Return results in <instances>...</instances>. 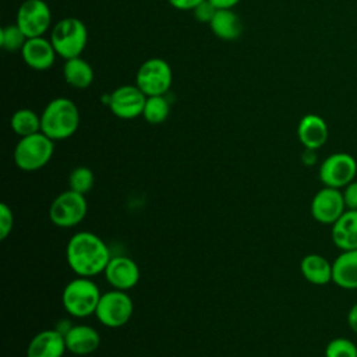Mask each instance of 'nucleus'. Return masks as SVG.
<instances>
[{
	"mask_svg": "<svg viewBox=\"0 0 357 357\" xmlns=\"http://www.w3.org/2000/svg\"><path fill=\"white\" fill-rule=\"evenodd\" d=\"M67 264L77 276L93 278L105 272L112 255L106 243L95 233L78 231L66 248Z\"/></svg>",
	"mask_w": 357,
	"mask_h": 357,
	"instance_id": "f257e3e1",
	"label": "nucleus"
},
{
	"mask_svg": "<svg viewBox=\"0 0 357 357\" xmlns=\"http://www.w3.org/2000/svg\"><path fill=\"white\" fill-rule=\"evenodd\" d=\"M79 127L78 106L68 98L52 99L40 114V131L53 141L73 137Z\"/></svg>",
	"mask_w": 357,
	"mask_h": 357,
	"instance_id": "f03ea898",
	"label": "nucleus"
},
{
	"mask_svg": "<svg viewBox=\"0 0 357 357\" xmlns=\"http://www.w3.org/2000/svg\"><path fill=\"white\" fill-rule=\"evenodd\" d=\"M49 39L61 59L79 57L88 43V29L81 20L66 17L56 22Z\"/></svg>",
	"mask_w": 357,
	"mask_h": 357,
	"instance_id": "7ed1b4c3",
	"label": "nucleus"
},
{
	"mask_svg": "<svg viewBox=\"0 0 357 357\" xmlns=\"http://www.w3.org/2000/svg\"><path fill=\"white\" fill-rule=\"evenodd\" d=\"M100 296L99 287L91 278L77 276L63 289L61 304L71 317L85 318L95 314Z\"/></svg>",
	"mask_w": 357,
	"mask_h": 357,
	"instance_id": "20e7f679",
	"label": "nucleus"
},
{
	"mask_svg": "<svg viewBox=\"0 0 357 357\" xmlns=\"http://www.w3.org/2000/svg\"><path fill=\"white\" fill-rule=\"evenodd\" d=\"M54 152V141L42 131L22 137L14 149V162L24 172H35L45 167Z\"/></svg>",
	"mask_w": 357,
	"mask_h": 357,
	"instance_id": "39448f33",
	"label": "nucleus"
},
{
	"mask_svg": "<svg viewBox=\"0 0 357 357\" xmlns=\"http://www.w3.org/2000/svg\"><path fill=\"white\" fill-rule=\"evenodd\" d=\"M173 82V71L170 64L160 57L145 60L137 70L135 85L146 96L166 95Z\"/></svg>",
	"mask_w": 357,
	"mask_h": 357,
	"instance_id": "423d86ee",
	"label": "nucleus"
},
{
	"mask_svg": "<svg viewBox=\"0 0 357 357\" xmlns=\"http://www.w3.org/2000/svg\"><path fill=\"white\" fill-rule=\"evenodd\" d=\"M134 312V303L127 291L109 290L100 296L95 317L107 328H120L126 325Z\"/></svg>",
	"mask_w": 357,
	"mask_h": 357,
	"instance_id": "0eeeda50",
	"label": "nucleus"
},
{
	"mask_svg": "<svg viewBox=\"0 0 357 357\" xmlns=\"http://www.w3.org/2000/svg\"><path fill=\"white\" fill-rule=\"evenodd\" d=\"M88 204L85 195L68 188L52 201L49 218L59 227H74L84 220Z\"/></svg>",
	"mask_w": 357,
	"mask_h": 357,
	"instance_id": "6e6552de",
	"label": "nucleus"
},
{
	"mask_svg": "<svg viewBox=\"0 0 357 357\" xmlns=\"http://www.w3.org/2000/svg\"><path fill=\"white\" fill-rule=\"evenodd\" d=\"M357 160L347 152H335L326 156L319 165L318 176L324 185L342 190L356 180Z\"/></svg>",
	"mask_w": 357,
	"mask_h": 357,
	"instance_id": "1a4fd4ad",
	"label": "nucleus"
},
{
	"mask_svg": "<svg viewBox=\"0 0 357 357\" xmlns=\"http://www.w3.org/2000/svg\"><path fill=\"white\" fill-rule=\"evenodd\" d=\"M52 22V11L45 0H24L15 15V24L26 38L43 36Z\"/></svg>",
	"mask_w": 357,
	"mask_h": 357,
	"instance_id": "9d476101",
	"label": "nucleus"
},
{
	"mask_svg": "<svg viewBox=\"0 0 357 357\" xmlns=\"http://www.w3.org/2000/svg\"><path fill=\"white\" fill-rule=\"evenodd\" d=\"M146 95L134 84L117 86L109 99L107 107L110 112L123 120H132L142 116Z\"/></svg>",
	"mask_w": 357,
	"mask_h": 357,
	"instance_id": "9b49d317",
	"label": "nucleus"
},
{
	"mask_svg": "<svg viewBox=\"0 0 357 357\" xmlns=\"http://www.w3.org/2000/svg\"><path fill=\"white\" fill-rule=\"evenodd\" d=\"M311 216L321 225H333L346 211L342 190L324 185L311 199Z\"/></svg>",
	"mask_w": 357,
	"mask_h": 357,
	"instance_id": "f8f14e48",
	"label": "nucleus"
},
{
	"mask_svg": "<svg viewBox=\"0 0 357 357\" xmlns=\"http://www.w3.org/2000/svg\"><path fill=\"white\" fill-rule=\"evenodd\" d=\"M103 273L113 289L123 291L135 287L139 280V268L137 262L126 255L112 257Z\"/></svg>",
	"mask_w": 357,
	"mask_h": 357,
	"instance_id": "ddd939ff",
	"label": "nucleus"
},
{
	"mask_svg": "<svg viewBox=\"0 0 357 357\" xmlns=\"http://www.w3.org/2000/svg\"><path fill=\"white\" fill-rule=\"evenodd\" d=\"M21 56L24 63L35 71H46L53 67L56 61V50L45 36L28 38L21 49Z\"/></svg>",
	"mask_w": 357,
	"mask_h": 357,
	"instance_id": "4468645a",
	"label": "nucleus"
},
{
	"mask_svg": "<svg viewBox=\"0 0 357 357\" xmlns=\"http://www.w3.org/2000/svg\"><path fill=\"white\" fill-rule=\"evenodd\" d=\"M67 351L64 333L59 329H45L36 333L26 347V357H63Z\"/></svg>",
	"mask_w": 357,
	"mask_h": 357,
	"instance_id": "2eb2a0df",
	"label": "nucleus"
},
{
	"mask_svg": "<svg viewBox=\"0 0 357 357\" xmlns=\"http://www.w3.org/2000/svg\"><path fill=\"white\" fill-rule=\"evenodd\" d=\"M67 351L74 356H88L100 346L99 332L89 325H73L64 332Z\"/></svg>",
	"mask_w": 357,
	"mask_h": 357,
	"instance_id": "dca6fc26",
	"label": "nucleus"
},
{
	"mask_svg": "<svg viewBox=\"0 0 357 357\" xmlns=\"http://www.w3.org/2000/svg\"><path fill=\"white\" fill-rule=\"evenodd\" d=\"M297 137L305 149L317 151L328 141L329 128L321 116L310 113L303 116L298 121Z\"/></svg>",
	"mask_w": 357,
	"mask_h": 357,
	"instance_id": "f3484780",
	"label": "nucleus"
},
{
	"mask_svg": "<svg viewBox=\"0 0 357 357\" xmlns=\"http://www.w3.org/2000/svg\"><path fill=\"white\" fill-rule=\"evenodd\" d=\"M332 282L344 290L357 289V248L340 251L332 261Z\"/></svg>",
	"mask_w": 357,
	"mask_h": 357,
	"instance_id": "a211bd4d",
	"label": "nucleus"
},
{
	"mask_svg": "<svg viewBox=\"0 0 357 357\" xmlns=\"http://www.w3.org/2000/svg\"><path fill=\"white\" fill-rule=\"evenodd\" d=\"M331 237L340 251L357 248V211L346 209L331 226Z\"/></svg>",
	"mask_w": 357,
	"mask_h": 357,
	"instance_id": "6ab92c4d",
	"label": "nucleus"
},
{
	"mask_svg": "<svg viewBox=\"0 0 357 357\" xmlns=\"http://www.w3.org/2000/svg\"><path fill=\"white\" fill-rule=\"evenodd\" d=\"M300 271L304 279L312 284L324 286L332 282V262L321 254H307L300 262Z\"/></svg>",
	"mask_w": 357,
	"mask_h": 357,
	"instance_id": "aec40b11",
	"label": "nucleus"
},
{
	"mask_svg": "<svg viewBox=\"0 0 357 357\" xmlns=\"http://www.w3.org/2000/svg\"><path fill=\"white\" fill-rule=\"evenodd\" d=\"M212 33L222 40H234L243 32V24L240 17L233 8L216 10L212 21L209 22Z\"/></svg>",
	"mask_w": 357,
	"mask_h": 357,
	"instance_id": "412c9836",
	"label": "nucleus"
},
{
	"mask_svg": "<svg viewBox=\"0 0 357 357\" xmlns=\"http://www.w3.org/2000/svg\"><path fill=\"white\" fill-rule=\"evenodd\" d=\"M63 78L70 86L75 89H86L92 85L95 74L92 66L86 60L74 57L64 61Z\"/></svg>",
	"mask_w": 357,
	"mask_h": 357,
	"instance_id": "4be33fe9",
	"label": "nucleus"
},
{
	"mask_svg": "<svg viewBox=\"0 0 357 357\" xmlns=\"http://www.w3.org/2000/svg\"><path fill=\"white\" fill-rule=\"evenodd\" d=\"M11 130L20 137H28L36 132H40V116L33 110L22 107L13 113L10 119Z\"/></svg>",
	"mask_w": 357,
	"mask_h": 357,
	"instance_id": "5701e85b",
	"label": "nucleus"
},
{
	"mask_svg": "<svg viewBox=\"0 0 357 357\" xmlns=\"http://www.w3.org/2000/svg\"><path fill=\"white\" fill-rule=\"evenodd\" d=\"M170 113V105L165 95L146 96L142 117L149 124H162Z\"/></svg>",
	"mask_w": 357,
	"mask_h": 357,
	"instance_id": "b1692460",
	"label": "nucleus"
},
{
	"mask_svg": "<svg viewBox=\"0 0 357 357\" xmlns=\"http://www.w3.org/2000/svg\"><path fill=\"white\" fill-rule=\"evenodd\" d=\"M93 183H95L93 172L86 166H78L73 169L68 176V188L84 195L92 190Z\"/></svg>",
	"mask_w": 357,
	"mask_h": 357,
	"instance_id": "393cba45",
	"label": "nucleus"
},
{
	"mask_svg": "<svg viewBox=\"0 0 357 357\" xmlns=\"http://www.w3.org/2000/svg\"><path fill=\"white\" fill-rule=\"evenodd\" d=\"M26 39L28 38L24 35L17 24L6 25L0 29V46L7 52H21Z\"/></svg>",
	"mask_w": 357,
	"mask_h": 357,
	"instance_id": "a878e982",
	"label": "nucleus"
},
{
	"mask_svg": "<svg viewBox=\"0 0 357 357\" xmlns=\"http://www.w3.org/2000/svg\"><path fill=\"white\" fill-rule=\"evenodd\" d=\"M325 357H357V346L349 337H333L328 342Z\"/></svg>",
	"mask_w": 357,
	"mask_h": 357,
	"instance_id": "bb28decb",
	"label": "nucleus"
},
{
	"mask_svg": "<svg viewBox=\"0 0 357 357\" xmlns=\"http://www.w3.org/2000/svg\"><path fill=\"white\" fill-rule=\"evenodd\" d=\"M14 227V213L11 208L1 202L0 204V240H6Z\"/></svg>",
	"mask_w": 357,
	"mask_h": 357,
	"instance_id": "cd10ccee",
	"label": "nucleus"
},
{
	"mask_svg": "<svg viewBox=\"0 0 357 357\" xmlns=\"http://www.w3.org/2000/svg\"><path fill=\"white\" fill-rule=\"evenodd\" d=\"M216 7L209 1V0H204L202 3H199L194 10V18L198 21V22H202V24H208L212 21L215 13H216Z\"/></svg>",
	"mask_w": 357,
	"mask_h": 357,
	"instance_id": "c85d7f7f",
	"label": "nucleus"
},
{
	"mask_svg": "<svg viewBox=\"0 0 357 357\" xmlns=\"http://www.w3.org/2000/svg\"><path fill=\"white\" fill-rule=\"evenodd\" d=\"M342 194H343L346 209L357 211V180H353L346 187H343Z\"/></svg>",
	"mask_w": 357,
	"mask_h": 357,
	"instance_id": "c756f323",
	"label": "nucleus"
},
{
	"mask_svg": "<svg viewBox=\"0 0 357 357\" xmlns=\"http://www.w3.org/2000/svg\"><path fill=\"white\" fill-rule=\"evenodd\" d=\"M169 4L180 11H192L204 0H167Z\"/></svg>",
	"mask_w": 357,
	"mask_h": 357,
	"instance_id": "7c9ffc66",
	"label": "nucleus"
},
{
	"mask_svg": "<svg viewBox=\"0 0 357 357\" xmlns=\"http://www.w3.org/2000/svg\"><path fill=\"white\" fill-rule=\"evenodd\" d=\"M347 325L357 335V303H354L347 312Z\"/></svg>",
	"mask_w": 357,
	"mask_h": 357,
	"instance_id": "2f4dec72",
	"label": "nucleus"
},
{
	"mask_svg": "<svg viewBox=\"0 0 357 357\" xmlns=\"http://www.w3.org/2000/svg\"><path fill=\"white\" fill-rule=\"evenodd\" d=\"M218 10H225V8H233L240 3V0H209Z\"/></svg>",
	"mask_w": 357,
	"mask_h": 357,
	"instance_id": "473e14b6",
	"label": "nucleus"
}]
</instances>
